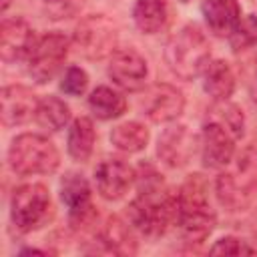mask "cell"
Listing matches in <instances>:
<instances>
[{
	"mask_svg": "<svg viewBox=\"0 0 257 257\" xmlns=\"http://www.w3.org/2000/svg\"><path fill=\"white\" fill-rule=\"evenodd\" d=\"M179 217L177 227L187 243H201L215 227V211L209 203L207 181L201 175H191L177 193Z\"/></svg>",
	"mask_w": 257,
	"mask_h": 257,
	"instance_id": "6da1fadb",
	"label": "cell"
},
{
	"mask_svg": "<svg viewBox=\"0 0 257 257\" xmlns=\"http://www.w3.org/2000/svg\"><path fill=\"white\" fill-rule=\"evenodd\" d=\"M179 217V199L165 185L139 191V197L128 205L131 225L147 237H161Z\"/></svg>",
	"mask_w": 257,
	"mask_h": 257,
	"instance_id": "7a4b0ae2",
	"label": "cell"
},
{
	"mask_svg": "<svg viewBox=\"0 0 257 257\" xmlns=\"http://www.w3.org/2000/svg\"><path fill=\"white\" fill-rule=\"evenodd\" d=\"M209 60L211 44L205 32L195 24L183 26L165 44V62L171 72L183 80H191L203 74Z\"/></svg>",
	"mask_w": 257,
	"mask_h": 257,
	"instance_id": "3957f363",
	"label": "cell"
},
{
	"mask_svg": "<svg viewBox=\"0 0 257 257\" xmlns=\"http://www.w3.org/2000/svg\"><path fill=\"white\" fill-rule=\"evenodd\" d=\"M215 189L221 205L229 211L247 209L257 193V149L247 147L235 159L233 169L217 177Z\"/></svg>",
	"mask_w": 257,
	"mask_h": 257,
	"instance_id": "277c9868",
	"label": "cell"
},
{
	"mask_svg": "<svg viewBox=\"0 0 257 257\" xmlns=\"http://www.w3.org/2000/svg\"><path fill=\"white\" fill-rule=\"evenodd\" d=\"M8 163L16 175H50L60 165V153L54 143L36 133L18 135L8 149Z\"/></svg>",
	"mask_w": 257,
	"mask_h": 257,
	"instance_id": "5b68a950",
	"label": "cell"
},
{
	"mask_svg": "<svg viewBox=\"0 0 257 257\" xmlns=\"http://www.w3.org/2000/svg\"><path fill=\"white\" fill-rule=\"evenodd\" d=\"M72 40L82 56L90 60H100L116 50L118 32L114 22L104 14H90L76 24Z\"/></svg>",
	"mask_w": 257,
	"mask_h": 257,
	"instance_id": "8992f818",
	"label": "cell"
},
{
	"mask_svg": "<svg viewBox=\"0 0 257 257\" xmlns=\"http://www.w3.org/2000/svg\"><path fill=\"white\" fill-rule=\"evenodd\" d=\"M50 213V191L42 183H26L14 189L10 199V217L20 233L40 227Z\"/></svg>",
	"mask_w": 257,
	"mask_h": 257,
	"instance_id": "52a82bcc",
	"label": "cell"
},
{
	"mask_svg": "<svg viewBox=\"0 0 257 257\" xmlns=\"http://www.w3.org/2000/svg\"><path fill=\"white\" fill-rule=\"evenodd\" d=\"M66 54H68V38L62 32L54 30V32L42 34L34 42L30 54L26 56L28 58V74L38 84L52 80L56 76V72L62 68Z\"/></svg>",
	"mask_w": 257,
	"mask_h": 257,
	"instance_id": "ba28073f",
	"label": "cell"
},
{
	"mask_svg": "<svg viewBox=\"0 0 257 257\" xmlns=\"http://www.w3.org/2000/svg\"><path fill=\"white\" fill-rule=\"evenodd\" d=\"M60 199L68 207L70 225L74 229H84L94 223L96 211L90 203V185L80 173H66L60 179Z\"/></svg>",
	"mask_w": 257,
	"mask_h": 257,
	"instance_id": "9c48e42d",
	"label": "cell"
},
{
	"mask_svg": "<svg viewBox=\"0 0 257 257\" xmlns=\"http://www.w3.org/2000/svg\"><path fill=\"white\" fill-rule=\"evenodd\" d=\"M108 76L116 86L128 92L145 88L147 82V60L135 48H116L108 58Z\"/></svg>",
	"mask_w": 257,
	"mask_h": 257,
	"instance_id": "30bf717a",
	"label": "cell"
},
{
	"mask_svg": "<svg viewBox=\"0 0 257 257\" xmlns=\"http://www.w3.org/2000/svg\"><path fill=\"white\" fill-rule=\"evenodd\" d=\"M197 147H199L197 135L189 131L187 124H175L165 128L163 135L159 137L157 155L165 165L179 169V167H185L195 157Z\"/></svg>",
	"mask_w": 257,
	"mask_h": 257,
	"instance_id": "8fae6325",
	"label": "cell"
},
{
	"mask_svg": "<svg viewBox=\"0 0 257 257\" xmlns=\"http://www.w3.org/2000/svg\"><path fill=\"white\" fill-rule=\"evenodd\" d=\"M141 106L153 122H171L183 114L185 96L177 86L169 82H157L147 88Z\"/></svg>",
	"mask_w": 257,
	"mask_h": 257,
	"instance_id": "7c38bea8",
	"label": "cell"
},
{
	"mask_svg": "<svg viewBox=\"0 0 257 257\" xmlns=\"http://www.w3.org/2000/svg\"><path fill=\"white\" fill-rule=\"evenodd\" d=\"M201 155L209 169H223L235 159V137L217 120H207L201 133Z\"/></svg>",
	"mask_w": 257,
	"mask_h": 257,
	"instance_id": "4fadbf2b",
	"label": "cell"
},
{
	"mask_svg": "<svg viewBox=\"0 0 257 257\" xmlns=\"http://www.w3.org/2000/svg\"><path fill=\"white\" fill-rule=\"evenodd\" d=\"M135 177H137L135 169L126 161L114 159V157L100 161L98 167L94 169L96 189H98L100 197H104L106 201L122 199L126 195V191L131 189Z\"/></svg>",
	"mask_w": 257,
	"mask_h": 257,
	"instance_id": "5bb4252c",
	"label": "cell"
},
{
	"mask_svg": "<svg viewBox=\"0 0 257 257\" xmlns=\"http://www.w3.org/2000/svg\"><path fill=\"white\" fill-rule=\"evenodd\" d=\"M0 102H2V108H0L2 124L6 128H10V126L24 124L26 120H30L36 114L40 100L36 98V94L28 86L10 84V86H4Z\"/></svg>",
	"mask_w": 257,
	"mask_h": 257,
	"instance_id": "9a60e30c",
	"label": "cell"
},
{
	"mask_svg": "<svg viewBox=\"0 0 257 257\" xmlns=\"http://www.w3.org/2000/svg\"><path fill=\"white\" fill-rule=\"evenodd\" d=\"M34 30L24 18H6L0 28V56L4 62H14L30 54L34 46Z\"/></svg>",
	"mask_w": 257,
	"mask_h": 257,
	"instance_id": "2e32d148",
	"label": "cell"
},
{
	"mask_svg": "<svg viewBox=\"0 0 257 257\" xmlns=\"http://www.w3.org/2000/svg\"><path fill=\"white\" fill-rule=\"evenodd\" d=\"M201 12L215 36H229L241 20V6L237 0H203Z\"/></svg>",
	"mask_w": 257,
	"mask_h": 257,
	"instance_id": "e0dca14e",
	"label": "cell"
},
{
	"mask_svg": "<svg viewBox=\"0 0 257 257\" xmlns=\"http://www.w3.org/2000/svg\"><path fill=\"white\" fill-rule=\"evenodd\" d=\"M98 241L106 251L116 253V255L137 253V241H135L131 227L116 215H112L104 221V225L98 231Z\"/></svg>",
	"mask_w": 257,
	"mask_h": 257,
	"instance_id": "ac0fdd59",
	"label": "cell"
},
{
	"mask_svg": "<svg viewBox=\"0 0 257 257\" xmlns=\"http://www.w3.org/2000/svg\"><path fill=\"white\" fill-rule=\"evenodd\" d=\"M203 88L215 100H229L235 90V74L225 60H209L203 70Z\"/></svg>",
	"mask_w": 257,
	"mask_h": 257,
	"instance_id": "d6986e66",
	"label": "cell"
},
{
	"mask_svg": "<svg viewBox=\"0 0 257 257\" xmlns=\"http://www.w3.org/2000/svg\"><path fill=\"white\" fill-rule=\"evenodd\" d=\"M94 141H96V131L88 116H78L70 122L68 137H66V149L74 161L86 163L92 155Z\"/></svg>",
	"mask_w": 257,
	"mask_h": 257,
	"instance_id": "ffe728a7",
	"label": "cell"
},
{
	"mask_svg": "<svg viewBox=\"0 0 257 257\" xmlns=\"http://www.w3.org/2000/svg\"><path fill=\"white\" fill-rule=\"evenodd\" d=\"M133 20L143 34H157L169 20L167 0H137L133 8Z\"/></svg>",
	"mask_w": 257,
	"mask_h": 257,
	"instance_id": "44dd1931",
	"label": "cell"
},
{
	"mask_svg": "<svg viewBox=\"0 0 257 257\" xmlns=\"http://www.w3.org/2000/svg\"><path fill=\"white\" fill-rule=\"evenodd\" d=\"M88 108L92 110V114L100 120H112L118 118L124 110H126V98L110 88V86H96L90 96H88Z\"/></svg>",
	"mask_w": 257,
	"mask_h": 257,
	"instance_id": "7402d4cb",
	"label": "cell"
},
{
	"mask_svg": "<svg viewBox=\"0 0 257 257\" xmlns=\"http://www.w3.org/2000/svg\"><path fill=\"white\" fill-rule=\"evenodd\" d=\"M151 139V133L145 124L137 122V120H126L116 124L110 131V143L114 149L122 151V153H139L147 147Z\"/></svg>",
	"mask_w": 257,
	"mask_h": 257,
	"instance_id": "603a6c76",
	"label": "cell"
},
{
	"mask_svg": "<svg viewBox=\"0 0 257 257\" xmlns=\"http://www.w3.org/2000/svg\"><path fill=\"white\" fill-rule=\"evenodd\" d=\"M34 118H36V122L42 128L60 131L70 120V106L62 98H58L54 94H48V96H44L38 102V108H36Z\"/></svg>",
	"mask_w": 257,
	"mask_h": 257,
	"instance_id": "cb8c5ba5",
	"label": "cell"
},
{
	"mask_svg": "<svg viewBox=\"0 0 257 257\" xmlns=\"http://www.w3.org/2000/svg\"><path fill=\"white\" fill-rule=\"evenodd\" d=\"M209 120H217L221 122L227 131H231V135L235 139H239L243 135V128H245V116H243V110L233 104V102H227V100H221L217 102L213 108H211V118Z\"/></svg>",
	"mask_w": 257,
	"mask_h": 257,
	"instance_id": "d4e9b609",
	"label": "cell"
},
{
	"mask_svg": "<svg viewBox=\"0 0 257 257\" xmlns=\"http://www.w3.org/2000/svg\"><path fill=\"white\" fill-rule=\"evenodd\" d=\"M227 38H229V46L235 52H241V50L255 46L257 44V14L243 16Z\"/></svg>",
	"mask_w": 257,
	"mask_h": 257,
	"instance_id": "484cf974",
	"label": "cell"
},
{
	"mask_svg": "<svg viewBox=\"0 0 257 257\" xmlns=\"http://www.w3.org/2000/svg\"><path fill=\"white\" fill-rule=\"evenodd\" d=\"M209 253H213V255H255L257 247H253L247 239L229 235V237H221L209 249Z\"/></svg>",
	"mask_w": 257,
	"mask_h": 257,
	"instance_id": "4316f807",
	"label": "cell"
},
{
	"mask_svg": "<svg viewBox=\"0 0 257 257\" xmlns=\"http://www.w3.org/2000/svg\"><path fill=\"white\" fill-rule=\"evenodd\" d=\"M88 88V74L84 68L80 66H68L64 76H62V82H60V90L68 96H80L84 94Z\"/></svg>",
	"mask_w": 257,
	"mask_h": 257,
	"instance_id": "83f0119b",
	"label": "cell"
},
{
	"mask_svg": "<svg viewBox=\"0 0 257 257\" xmlns=\"http://www.w3.org/2000/svg\"><path fill=\"white\" fill-rule=\"evenodd\" d=\"M10 4H12V0H2V2H0V10L6 12V10L10 8Z\"/></svg>",
	"mask_w": 257,
	"mask_h": 257,
	"instance_id": "f1b7e54d",
	"label": "cell"
},
{
	"mask_svg": "<svg viewBox=\"0 0 257 257\" xmlns=\"http://www.w3.org/2000/svg\"><path fill=\"white\" fill-rule=\"evenodd\" d=\"M179 2H191V0H179Z\"/></svg>",
	"mask_w": 257,
	"mask_h": 257,
	"instance_id": "f546056e",
	"label": "cell"
},
{
	"mask_svg": "<svg viewBox=\"0 0 257 257\" xmlns=\"http://www.w3.org/2000/svg\"><path fill=\"white\" fill-rule=\"evenodd\" d=\"M50 2H52V0H50Z\"/></svg>",
	"mask_w": 257,
	"mask_h": 257,
	"instance_id": "4dcf8cb0",
	"label": "cell"
}]
</instances>
